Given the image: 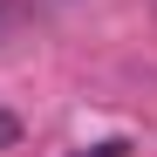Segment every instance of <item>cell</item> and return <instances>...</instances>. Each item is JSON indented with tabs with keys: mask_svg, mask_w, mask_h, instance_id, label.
<instances>
[{
	"mask_svg": "<svg viewBox=\"0 0 157 157\" xmlns=\"http://www.w3.org/2000/svg\"><path fill=\"white\" fill-rule=\"evenodd\" d=\"M21 144V116H7V109H0V150H14Z\"/></svg>",
	"mask_w": 157,
	"mask_h": 157,
	"instance_id": "cell-1",
	"label": "cell"
},
{
	"mask_svg": "<svg viewBox=\"0 0 157 157\" xmlns=\"http://www.w3.org/2000/svg\"><path fill=\"white\" fill-rule=\"evenodd\" d=\"M82 157H123V144H96V150H82Z\"/></svg>",
	"mask_w": 157,
	"mask_h": 157,
	"instance_id": "cell-2",
	"label": "cell"
}]
</instances>
